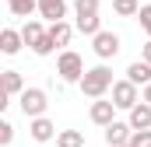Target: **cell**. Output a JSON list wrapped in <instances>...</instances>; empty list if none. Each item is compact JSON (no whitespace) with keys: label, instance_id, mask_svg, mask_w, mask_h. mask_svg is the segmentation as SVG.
<instances>
[{"label":"cell","instance_id":"1","mask_svg":"<svg viewBox=\"0 0 151 147\" xmlns=\"http://www.w3.org/2000/svg\"><path fill=\"white\" fill-rule=\"evenodd\" d=\"M113 70L106 67V63H99V67H91V70H84V77L77 81V88H81V95H88V98H102L109 88H113Z\"/></svg>","mask_w":151,"mask_h":147},{"label":"cell","instance_id":"2","mask_svg":"<svg viewBox=\"0 0 151 147\" xmlns=\"http://www.w3.org/2000/svg\"><path fill=\"white\" fill-rule=\"evenodd\" d=\"M56 74H60V81H67V84H77V81L84 77V60L77 56L74 49H63V53L56 56Z\"/></svg>","mask_w":151,"mask_h":147},{"label":"cell","instance_id":"3","mask_svg":"<svg viewBox=\"0 0 151 147\" xmlns=\"http://www.w3.org/2000/svg\"><path fill=\"white\" fill-rule=\"evenodd\" d=\"M18 105H21V112H25L28 119H35V116H46L49 98H46V91H42V88H25V91L18 95Z\"/></svg>","mask_w":151,"mask_h":147},{"label":"cell","instance_id":"4","mask_svg":"<svg viewBox=\"0 0 151 147\" xmlns=\"http://www.w3.org/2000/svg\"><path fill=\"white\" fill-rule=\"evenodd\" d=\"M113 102H116V109H123V112H130L137 102H141L137 84H134L130 77H123V81H116V84H113Z\"/></svg>","mask_w":151,"mask_h":147},{"label":"cell","instance_id":"5","mask_svg":"<svg viewBox=\"0 0 151 147\" xmlns=\"http://www.w3.org/2000/svg\"><path fill=\"white\" fill-rule=\"evenodd\" d=\"M91 49H95L99 60H113L119 53V35L116 32H99V35H91Z\"/></svg>","mask_w":151,"mask_h":147},{"label":"cell","instance_id":"6","mask_svg":"<svg viewBox=\"0 0 151 147\" xmlns=\"http://www.w3.org/2000/svg\"><path fill=\"white\" fill-rule=\"evenodd\" d=\"M0 109L4 105H11V98H18L21 91H25V81H21V74L18 70H4V77H0Z\"/></svg>","mask_w":151,"mask_h":147},{"label":"cell","instance_id":"7","mask_svg":"<svg viewBox=\"0 0 151 147\" xmlns=\"http://www.w3.org/2000/svg\"><path fill=\"white\" fill-rule=\"evenodd\" d=\"M130 137H134V126H130V123H119V119H113V123L106 126V144H109V147H123V144H130Z\"/></svg>","mask_w":151,"mask_h":147},{"label":"cell","instance_id":"8","mask_svg":"<svg viewBox=\"0 0 151 147\" xmlns=\"http://www.w3.org/2000/svg\"><path fill=\"white\" fill-rule=\"evenodd\" d=\"M88 116H91V123H95V126H102V130H106V126L116 119V102H102V98H95V102H91V109H88Z\"/></svg>","mask_w":151,"mask_h":147},{"label":"cell","instance_id":"9","mask_svg":"<svg viewBox=\"0 0 151 147\" xmlns=\"http://www.w3.org/2000/svg\"><path fill=\"white\" fill-rule=\"evenodd\" d=\"M39 18H46L49 25L63 21L67 18V0H39Z\"/></svg>","mask_w":151,"mask_h":147},{"label":"cell","instance_id":"10","mask_svg":"<svg viewBox=\"0 0 151 147\" xmlns=\"http://www.w3.org/2000/svg\"><path fill=\"white\" fill-rule=\"evenodd\" d=\"M46 32L49 28H42V21H35V18H25V25H21V39H25L28 49H35L39 42L46 39Z\"/></svg>","mask_w":151,"mask_h":147},{"label":"cell","instance_id":"11","mask_svg":"<svg viewBox=\"0 0 151 147\" xmlns=\"http://www.w3.org/2000/svg\"><path fill=\"white\" fill-rule=\"evenodd\" d=\"M28 133H32V140L46 144V140H53V137H56V126H53L46 116H35V119L28 123Z\"/></svg>","mask_w":151,"mask_h":147},{"label":"cell","instance_id":"12","mask_svg":"<svg viewBox=\"0 0 151 147\" xmlns=\"http://www.w3.org/2000/svg\"><path fill=\"white\" fill-rule=\"evenodd\" d=\"M127 123H130L134 130H151V102L141 98V102L130 109V119H127Z\"/></svg>","mask_w":151,"mask_h":147},{"label":"cell","instance_id":"13","mask_svg":"<svg viewBox=\"0 0 151 147\" xmlns=\"http://www.w3.org/2000/svg\"><path fill=\"white\" fill-rule=\"evenodd\" d=\"M21 46H25V39H21L18 28H4V32H0V53H4V56L21 53Z\"/></svg>","mask_w":151,"mask_h":147},{"label":"cell","instance_id":"14","mask_svg":"<svg viewBox=\"0 0 151 147\" xmlns=\"http://www.w3.org/2000/svg\"><path fill=\"white\" fill-rule=\"evenodd\" d=\"M49 35H53V42H56V49H63V46H70V39H74V25L63 18V21H53L49 25Z\"/></svg>","mask_w":151,"mask_h":147},{"label":"cell","instance_id":"15","mask_svg":"<svg viewBox=\"0 0 151 147\" xmlns=\"http://www.w3.org/2000/svg\"><path fill=\"white\" fill-rule=\"evenodd\" d=\"M127 77H130L134 84H141V88H144V84H151V63H148V60L130 63V67H127Z\"/></svg>","mask_w":151,"mask_h":147},{"label":"cell","instance_id":"16","mask_svg":"<svg viewBox=\"0 0 151 147\" xmlns=\"http://www.w3.org/2000/svg\"><path fill=\"white\" fill-rule=\"evenodd\" d=\"M7 11L14 18H32L39 11V0H7Z\"/></svg>","mask_w":151,"mask_h":147},{"label":"cell","instance_id":"17","mask_svg":"<svg viewBox=\"0 0 151 147\" xmlns=\"http://www.w3.org/2000/svg\"><path fill=\"white\" fill-rule=\"evenodd\" d=\"M56 147H84V133L81 130H60L56 133Z\"/></svg>","mask_w":151,"mask_h":147},{"label":"cell","instance_id":"18","mask_svg":"<svg viewBox=\"0 0 151 147\" xmlns=\"http://www.w3.org/2000/svg\"><path fill=\"white\" fill-rule=\"evenodd\" d=\"M74 28L81 35H99L102 32V21H99V14L95 18H74Z\"/></svg>","mask_w":151,"mask_h":147},{"label":"cell","instance_id":"19","mask_svg":"<svg viewBox=\"0 0 151 147\" xmlns=\"http://www.w3.org/2000/svg\"><path fill=\"white\" fill-rule=\"evenodd\" d=\"M113 11L119 14V18H137L141 4H137V0H113Z\"/></svg>","mask_w":151,"mask_h":147},{"label":"cell","instance_id":"20","mask_svg":"<svg viewBox=\"0 0 151 147\" xmlns=\"http://www.w3.org/2000/svg\"><path fill=\"white\" fill-rule=\"evenodd\" d=\"M99 14V0H74V18H95Z\"/></svg>","mask_w":151,"mask_h":147},{"label":"cell","instance_id":"21","mask_svg":"<svg viewBox=\"0 0 151 147\" xmlns=\"http://www.w3.org/2000/svg\"><path fill=\"white\" fill-rule=\"evenodd\" d=\"M137 21H141V28H144V35L151 39V4H141V11H137Z\"/></svg>","mask_w":151,"mask_h":147},{"label":"cell","instance_id":"22","mask_svg":"<svg viewBox=\"0 0 151 147\" xmlns=\"http://www.w3.org/2000/svg\"><path fill=\"white\" fill-rule=\"evenodd\" d=\"M130 147H151V130H134Z\"/></svg>","mask_w":151,"mask_h":147},{"label":"cell","instance_id":"23","mask_svg":"<svg viewBox=\"0 0 151 147\" xmlns=\"http://www.w3.org/2000/svg\"><path fill=\"white\" fill-rule=\"evenodd\" d=\"M11 140H14V126H11V123L4 119V123H0V144L7 147V144H11Z\"/></svg>","mask_w":151,"mask_h":147},{"label":"cell","instance_id":"24","mask_svg":"<svg viewBox=\"0 0 151 147\" xmlns=\"http://www.w3.org/2000/svg\"><path fill=\"white\" fill-rule=\"evenodd\" d=\"M141 60H148V63H151V39L144 42V53H141Z\"/></svg>","mask_w":151,"mask_h":147},{"label":"cell","instance_id":"25","mask_svg":"<svg viewBox=\"0 0 151 147\" xmlns=\"http://www.w3.org/2000/svg\"><path fill=\"white\" fill-rule=\"evenodd\" d=\"M144 102H151V84H144V95H141Z\"/></svg>","mask_w":151,"mask_h":147},{"label":"cell","instance_id":"26","mask_svg":"<svg viewBox=\"0 0 151 147\" xmlns=\"http://www.w3.org/2000/svg\"><path fill=\"white\" fill-rule=\"evenodd\" d=\"M123 147H130V144H123Z\"/></svg>","mask_w":151,"mask_h":147}]
</instances>
